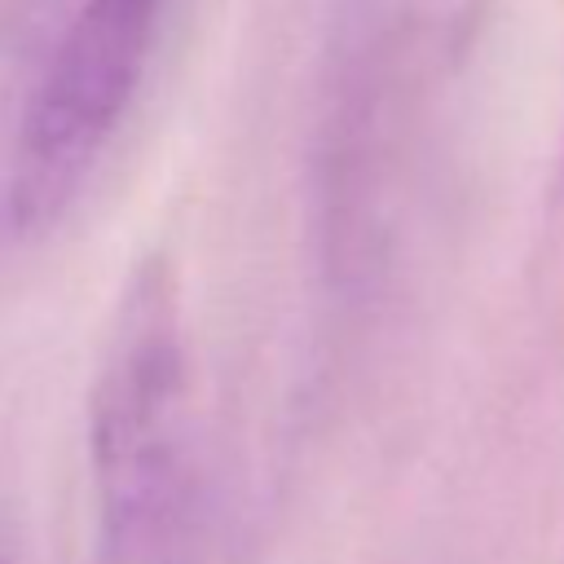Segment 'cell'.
Masks as SVG:
<instances>
[{
	"mask_svg": "<svg viewBox=\"0 0 564 564\" xmlns=\"http://www.w3.org/2000/svg\"><path fill=\"white\" fill-rule=\"evenodd\" d=\"M163 0H79L26 101L13 167L9 220L40 229L66 212L150 66Z\"/></svg>",
	"mask_w": 564,
	"mask_h": 564,
	"instance_id": "7a4b0ae2",
	"label": "cell"
},
{
	"mask_svg": "<svg viewBox=\"0 0 564 564\" xmlns=\"http://www.w3.org/2000/svg\"><path fill=\"white\" fill-rule=\"evenodd\" d=\"M97 564H207L212 494L194 366L163 260L141 264L115 308L88 388Z\"/></svg>",
	"mask_w": 564,
	"mask_h": 564,
	"instance_id": "6da1fadb",
	"label": "cell"
}]
</instances>
